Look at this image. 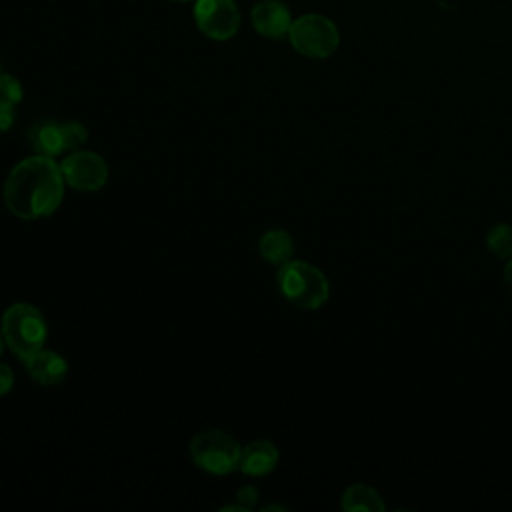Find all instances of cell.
I'll use <instances>...</instances> for the list:
<instances>
[{
	"label": "cell",
	"instance_id": "obj_15",
	"mask_svg": "<svg viewBox=\"0 0 512 512\" xmlns=\"http://www.w3.org/2000/svg\"><path fill=\"white\" fill-rule=\"evenodd\" d=\"M22 100V86L10 74H0V106L2 108H16Z\"/></svg>",
	"mask_w": 512,
	"mask_h": 512
},
{
	"label": "cell",
	"instance_id": "obj_4",
	"mask_svg": "<svg viewBox=\"0 0 512 512\" xmlns=\"http://www.w3.org/2000/svg\"><path fill=\"white\" fill-rule=\"evenodd\" d=\"M292 48L314 60L332 56L340 44V32L336 24L322 14H304L296 18L288 32Z\"/></svg>",
	"mask_w": 512,
	"mask_h": 512
},
{
	"label": "cell",
	"instance_id": "obj_18",
	"mask_svg": "<svg viewBox=\"0 0 512 512\" xmlns=\"http://www.w3.org/2000/svg\"><path fill=\"white\" fill-rule=\"evenodd\" d=\"M14 384V374L6 364H0V396L8 394Z\"/></svg>",
	"mask_w": 512,
	"mask_h": 512
},
{
	"label": "cell",
	"instance_id": "obj_11",
	"mask_svg": "<svg viewBox=\"0 0 512 512\" xmlns=\"http://www.w3.org/2000/svg\"><path fill=\"white\" fill-rule=\"evenodd\" d=\"M28 140H30L32 150L40 156L54 158L56 154L66 150L64 136H62V122H50V120L36 122L30 128Z\"/></svg>",
	"mask_w": 512,
	"mask_h": 512
},
{
	"label": "cell",
	"instance_id": "obj_6",
	"mask_svg": "<svg viewBox=\"0 0 512 512\" xmlns=\"http://www.w3.org/2000/svg\"><path fill=\"white\" fill-rule=\"evenodd\" d=\"M64 182L80 192H96L108 180V166L96 152L74 150L60 164Z\"/></svg>",
	"mask_w": 512,
	"mask_h": 512
},
{
	"label": "cell",
	"instance_id": "obj_12",
	"mask_svg": "<svg viewBox=\"0 0 512 512\" xmlns=\"http://www.w3.org/2000/svg\"><path fill=\"white\" fill-rule=\"evenodd\" d=\"M340 508L346 512H384L386 502L376 488L368 484H352L342 492Z\"/></svg>",
	"mask_w": 512,
	"mask_h": 512
},
{
	"label": "cell",
	"instance_id": "obj_22",
	"mask_svg": "<svg viewBox=\"0 0 512 512\" xmlns=\"http://www.w3.org/2000/svg\"><path fill=\"white\" fill-rule=\"evenodd\" d=\"M174 2H186V0H174Z\"/></svg>",
	"mask_w": 512,
	"mask_h": 512
},
{
	"label": "cell",
	"instance_id": "obj_10",
	"mask_svg": "<svg viewBox=\"0 0 512 512\" xmlns=\"http://www.w3.org/2000/svg\"><path fill=\"white\" fill-rule=\"evenodd\" d=\"M278 448L268 440H254L242 448L240 470L248 476H266L278 464Z\"/></svg>",
	"mask_w": 512,
	"mask_h": 512
},
{
	"label": "cell",
	"instance_id": "obj_21",
	"mask_svg": "<svg viewBox=\"0 0 512 512\" xmlns=\"http://www.w3.org/2000/svg\"><path fill=\"white\" fill-rule=\"evenodd\" d=\"M4 344H6V340H4V334H2V330H0V356H2V350H4Z\"/></svg>",
	"mask_w": 512,
	"mask_h": 512
},
{
	"label": "cell",
	"instance_id": "obj_1",
	"mask_svg": "<svg viewBox=\"0 0 512 512\" xmlns=\"http://www.w3.org/2000/svg\"><path fill=\"white\" fill-rule=\"evenodd\" d=\"M64 176L50 156H32L18 162L4 182L6 208L24 220L50 216L62 202Z\"/></svg>",
	"mask_w": 512,
	"mask_h": 512
},
{
	"label": "cell",
	"instance_id": "obj_13",
	"mask_svg": "<svg viewBox=\"0 0 512 512\" xmlns=\"http://www.w3.org/2000/svg\"><path fill=\"white\" fill-rule=\"evenodd\" d=\"M258 250L266 262L274 266H282L290 262L294 256V240L286 230H278V228L268 230L260 236Z\"/></svg>",
	"mask_w": 512,
	"mask_h": 512
},
{
	"label": "cell",
	"instance_id": "obj_23",
	"mask_svg": "<svg viewBox=\"0 0 512 512\" xmlns=\"http://www.w3.org/2000/svg\"><path fill=\"white\" fill-rule=\"evenodd\" d=\"M0 74H2V68H0Z\"/></svg>",
	"mask_w": 512,
	"mask_h": 512
},
{
	"label": "cell",
	"instance_id": "obj_16",
	"mask_svg": "<svg viewBox=\"0 0 512 512\" xmlns=\"http://www.w3.org/2000/svg\"><path fill=\"white\" fill-rule=\"evenodd\" d=\"M62 136L66 150H80L88 140V130L80 122H62Z\"/></svg>",
	"mask_w": 512,
	"mask_h": 512
},
{
	"label": "cell",
	"instance_id": "obj_19",
	"mask_svg": "<svg viewBox=\"0 0 512 512\" xmlns=\"http://www.w3.org/2000/svg\"><path fill=\"white\" fill-rule=\"evenodd\" d=\"M14 124V108H2L0 106V132L10 130Z\"/></svg>",
	"mask_w": 512,
	"mask_h": 512
},
{
	"label": "cell",
	"instance_id": "obj_17",
	"mask_svg": "<svg viewBox=\"0 0 512 512\" xmlns=\"http://www.w3.org/2000/svg\"><path fill=\"white\" fill-rule=\"evenodd\" d=\"M236 498H238V502L242 504V508H244V510H246V508H252V506H254V502L258 500V490H256L254 486H244V488H240V490H238Z\"/></svg>",
	"mask_w": 512,
	"mask_h": 512
},
{
	"label": "cell",
	"instance_id": "obj_3",
	"mask_svg": "<svg viewBox=\"0 0 512 512\" xmlns=\"http://www.w3.org/2000/svg\"><path fill=\"white\" fill-rule=\"evenodd\" d=\"M2 334L8 348L22 360H28L44 346L46 322L38 308L26 302L12 304L2 314Z\"/></svg>",
	"mask_w": 512,
	"mask_h": 512
},
{
	"label": "cell",
	"instance_id": "obj_2",
	"mask_svg": "<svg viewBox=\"0 0 512 512\" xmlns=\"http://www.w3.org/2000/svg\"><path fill=\"white\" fill-rule=\"evenodd\" d=\"M282 296L296 308L318 310L330 298V282L326 274L304 260H290L280 266L276 276Z\"/></svg>",
	"mask_w": 512,
	"mask_h": 512
},
{
	"label": "cell",
	"instance_id": "obj_7",
	"mask_svg": "<svg viewBox=\"0 0 512 512\" xmlns=\"http://www.w3.org/2000/svg\"><path fill=\"white\" fill-rule=\"evenodd\" d=\"M194 20L204 36L228 40L238 32L240 12L232 0H196Z\"/></svg>",
	"mask_w": 512,
	"mask_h": 512
},
{
	"label": "cell",
	"instance_id": "obj_5",
	"mask_svg": "<svg viewBox=\"0 0 512 512\" xmlns=\"http://www.w3.org/2000/svg\"><path fill=\"white\" fill-rule=\"evenodd\" d=\"M242 446L236 438L222 430H208L196 434L190 442V456L194 464L210 474H230L240 466Z\"/></svg>",
	"mask_w": 512,
	"mask_h": 512
},
{
	"label": "cell",
	"instance_id": "obj_14",
	"mask_svg": "<svg viewBox=\"0 0 512 512\" xmlns=\"http://www.w3.org/2000/svg\"><path fill=\"white\" fill-rule=\"evenodd\" d=\"M484 244H486V250L498 260L506 262L508 258H512V224L498 222L490 226V230L486 232Z\"/></svg>",
	"mask_w": 512,
	"mask_h": 512
},
{
	"label": "cell",
	"instance_id": "obj_9",
	"mask_svg": "<svg viewBox=\"0 0 512 512\" xmlns=\"http://www.w3.org/2000/svg\"><path fill=\"white\" fill-rule=\"evenodd\" d=\"M24 362H26V368H28V374L32 376V380L42 386H56L68 374L66 360L58 352H52V350L40 348Z\"/></svg>",
	"mask_w": 512,
	"mask_h": 512
},
{
	"label": "cell",
	"instance_id": "obj_20",
	"mask_svg": "<svg viewBox=\"0 0 512 512\" xmlns=\"http://www.w3.org/2000/svg\"><path fill=\"white\" fill-rule=\"evenodd\" d=\"M504 284H506V290L512 296V258H508L506 264H504Z\"/></svg>",
	"mask_w": 512,
	"mask_h": 512
},
{
	"label": "cell",
	"instance_id": "obj_8",
	"mask_svg": "<svg viewBox=\"0 0 512 512\" xmlns=\"http://www.w3.org/2000/svg\"><path fill=\"white\" fill-rule=\"evenodd\" d=\"M290 10L280 0H260L252 8V26L266 38H280L290 32L292 26Z\"/></svg>",
	"mask_w": 512,
	"mask_h": 512
}]
</instances>
